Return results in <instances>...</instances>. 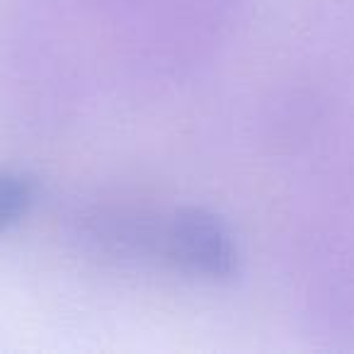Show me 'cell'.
Instances as JSON below:
<instances>
[{
  "instance_id": "6da1fadb",
  "label": "cell",
  "mask_w": 354,
  "mask_h": 354,
  "mask_svg": "<svg viewBox=\"0 0 354 354\" xmlns=\"http://www.w3.org/2000/svg\"><path fill=\"white\" fill-rule=\"evenodd\" d=\"M158 250L177 270L209 281L238 274V245L228 226L204 209H183L158 226Z\"/></svg>"
},
{
  "instance_id": "7a4b0ae2",
  "label": "cell",
  "mask_w": 354,
  "mask_h": 354,
  "mask_svg": "<svg viewBox=\"0 0 354 354\" xmlns=\"http://www.w3.org/2000/svg\"><path fill=\"white\" fill-rule=\"evenodd\" d=\"M35 197L37 187L30 175L0 167V236L30 214Z\"/></svg>"
}]
</instances>
